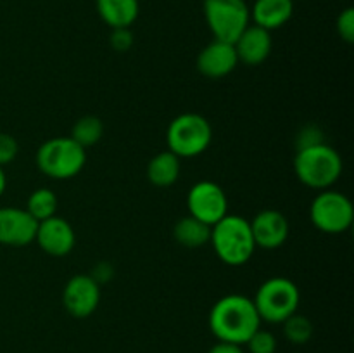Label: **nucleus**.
I'll return each instance as SVG.
<instances>
[{
	"mask_svg": "<svg viewBox=\"0 0 354 353\" xmlns=\"http://www.w3.org/2000/svg\"><path fill=\"white\" fill-rule=\"evenodd\" d=\"M259 327L261 318L254 301L242 294L220 298L209 311V329L218 341L242 346Z\"/></svg>",
	"mask_w": 354,
	"mask_h": 353,
	"instance_id": "obj_1",
	"label": "nucleus"
},
{
	"mask_svg": "<svg viewBox=\"0 0 354 353\" xmlns=\"http://www.w3.org/2000/svg\"><path fill=\"white\" fill-rule=\"evenodd\" d=\"M211 246L218 258L230 266H241L251 260L256 244L251 225L244 217L225 215L211 227Z\"/></svg>",
	"mask_w": 354,
	"mask_h": 353,
	"instance_id": "obj_2",
	"label": "nucleus"
},
{
	"mask_svg": "<svg viewBox=\"0 0 354 353\" xmlns=\"http://www.w3.org/2000/svg\"><path fill=\"white\" fill-rule=\"evenodd\" d=\"M296 175L304 185L325 190L334 185L342 173L341 154L328 144L301 149L294 158Z\"/></svg>",
	"mask_w": 354,
	"mask_h": 353,
	"instance_id": "obj_3",
	"label": "nucleus"
},
{
	"mask_svg": "<svg viewBox=\"0 0 354 353\" xmlns=\"http://www.w3.org/2000/svg\"><path fill=\"white\" fill-rule=\"evenodd\" d=\"M86 163V149L71 137H54L37 151V165L41 173L55 180L73 179Z\"/></svg>",
	"mask_w": 354,
	"mask_h": 353,
	"instance_id": "obj_4",
	"label": "nucleus"
},
{
	"mask_svg": "<svg viewBox=\"0 0 354 353\" xmlns=\"http://www.w3.org/2000/svg\"><path fill=\"white\" fill-rule=\"evenodd\" d=\"M213 128L209 121L197 113H183L169 123L166 132L168 151L178 158H196L209 147Z\"/></svg>",
	"mask_w": 354,
	"mask_h": 353,
	"instance_id": "obj_5",
	"label": "nucleus"
},
{
	"mask_svg": "<svg viewBox=\"0 0 354 353\" xmlns=\"http://www.w3.org/2000/svg\"><path fill=\"white\" fill-rule=\"evenodd\" d=\"M299 287L286 277H272L258 287L254 307L261 320L282 324L299 307Z\"/></svg>",
	"mask_w": 354,
	"mask_h": 353,
	"instance_id": "obj_6",
	"label": "nucleus"
},
{
	"mask_svg": "<svg viewBox=\"0 0 354 353\" xmlns=\"http://www.w3.org/2000/svg\"><path fill=\"white\" fill-rule=\"evenodd\" d=\"M203 9L213 37L230 44L241 37L251 21L245 0H204Z\"/></svg>",
	"mask_w": 354,
	"mask_h": 353,
	"instance_id": "obj_7",
	"label": "nucleus"
},
{
	"mask_svg": "<svg viewBox=\"0 0 354 353\" xmlns=\"http://www.w3.org/2000/svg\"><path fill=\"white\" fill-rule=\"evenodd\" d=\"M310 218L325 234H342L353 225V204L344 194L325 189L311 203Z\"/></svg>",
	"mask_w": 354,
	"mask_h": 353,
	"instance_id": "obj_8",
	"label": "nucleus"
},
{
	"mask_svg": "<svg viewBox=\"0 0 354 353\" xmlns=\"http://www.w3.org/2000/svg\"><path fill=\"white\" fill-rule=\"evenodd\" d=\"M187 204H189V215L211 227L218 224L225 215H228L227 194L216 182L211 180H201L194 183L187 196Z\"/></svg>",
	"mask_w": 354,
	"mask_h": 353,
	"instance_id": "obj_9",
	"label": "nucleus"
},
{
	"mask_svg": "<svg viewBox=\"0 0 354 353\" xmlns=\"http://www.w3.org/2000/svg\"><path fill=\"white\" fill-rule=\"evenodd\" d=\"M100 303V286L86 273L71 277L62 291V305L75 318H86Z\"/></svg>",
	"mask_w": 354,
	"mask_h": 353,
	"instance_id": "obj_10",
	"label": "nucleus"
},
{
	"mask_svg": "<svg viewBox=\"0 0 354 353\" xmlns=\"http://www.w3.org/2000/svg\"><path fill=\"white\" fill-rule=\"evenodd\" d=\"M38 221L23 208H0V244L23 248L37 235Z\"/></svg>",
	"mask_w": 354,
	"mask_h": 353,
	"instance_id": "obj_11",
	"label": "nucleus"
},
{
	"mask_svg": "<svg viewBox=\"0 0 354 353\" xmlns=\"http://www.w3.org/2000/svg\"><path fill=\"white\" fill-rule=\"evenodd\" d=\"M35 241L50 256H66L73 251L76 242L75 230L64 218L54 217L38 221Z\"/></svg>",
	"mask_w": 354,
	"mask_h": 353,
	"instance_id": "obj_12",
	"label": "nucleus"
},
{
	"mask_svg": "<svg viewBox=\"0 0 354 353\" xmlns=\"http://www.w3.org/2000/svg\"><path fill=\"white\" fill-rule=\"evenodd\" d=\"M197 69L201 75L206 78H223L230 75L239 64L237 52H235L234 44L214 38L211 44H207L197 55Z\"/></svg>",
	"mask_w": 354,
	"mask_h": 353,
	"instance_id": "obj_13",
	"label": "nucleus"
},
{
	"mask_svg": "<svg viewBox=\"0 0 354 353\" xmlns=\"http://www.w3.org/2000/svg\"><path fill=\"white\" fill-rule=\"evenodd\" d=\"M256 248L277 249L289 237V221L277 210H263L249 221Z\"/></svg>",
	"mask_w": 354,
	"mask_h": 353,
	"instance_id": "obj_14",
	"label": "nucleus"
},
{
	"mask_svg": "<svg viewBox=\"0 0 354 353\" xmlns=\"http://www.w3.org/2000/svg\"><path fill=\"white\" fill-rule=\"evenodd\" d=\"M235 52H237L239 62H244L248 66H259L270 57L272 54V31L258 26V24H249L241 37L234 42Z\"/></svg>",
	"mask_w": 354,
	"mask_h": 353,
	"instance_id": "obj_15",
	"label": "nucleus"
},
{
	"mask_svg": "<svg viewBox=\"0 0 354 353\" xmlns=\"http://www.w3.org/2000/svg\"><path fill=\"white\" fill-rule=\"evenodd\" d=\"M249 10L254 24L273 31L289 23L294 12V2L292 0H256Z\"/></svg>",
	"mask_w": 354,
	"mask_h": 353,
	"instance_id": "obj_16",
	"label": "nucleus"
},
{
	"mask_svg": "<svg viewBox=\"0 0 354 353\" xmlns=\"http://www.w3.org/2000/svg\"><path fill=\"white\" fill-rule=\"evenodd\" d=\"M97 12L100 19L114 28H130L140 12L138 0H97Z\"/></svg>",
	"mask_w": 354,
	"mask_h": 353,
	"instance_id": "obj_17",
	"label": "nucleus"
},
{
	"mask_svg": "<svg viewBox=\"0 0 354 353\" xmlns=\"http://www.w3.org/2000/svg\"><path fill=\"white\" fill-rule=\"evenodd\" d=\"M173 237L183 248L197 249L211 241V225L197 220L192 215H187L175 224Z\"/></svg>",
	"mask_w": 354,
	"mask_h": 353,
	"instance_id": "obj_18",
	"label": "nucleus"
},
{
	"mask_svg": "<svg viewBox=\"0 0 354 353\" xmlns=\"http://www.w3.org/2000/svg\"><path fill=\"white\" fill-rule=\"evenodd\" d=\"M180 176V158L171 151H161L149 161L147 179L156 187H169Z\"/></svg>",
	"mask_w": 354,
	"mask_h": 353,
	"instance_id": "obj_19",
	"label": "nucleus"
},
{
	"mask_svg": "<svg viewBox=\"0 0 354 353\" xmlns=\"http://www.w3.org/2000/svg\"><path fill=\"white\" fill-rule=\"evenodd\" d=\"M104 135V123L100 118L92 116H82L75 125H73V130L69 137L75 142H78L83 149L92 147L97 142L102 138Z\"/></svg>",
	"mask_w": 354,
	"mask_h": 353,
	"instance_id": "obj_20",
	"label": "nucleus"
},
{
	"mask_svg": "<svg viewBox=\"0 0 354 353\" xmlns=\"http://www.w3.org/2000/svg\"><path fill=\"white\" fill-rule=\"evenodd\" d=\"M26 211L37 221L47 220V218L54 217L55 211H57V196L47 187H40V189L33 190L28 197Z\"/></svg>",
	"mask_w": 354,
	"mask_h": 353,
	"instance_id": "obj_21",
	"label": "nucleus"
},
{
	"mask_svg": "<svg viewBox=\"0 0 354 353\" xmlns=\"http://www.w3.org/2000/svg\"><path fill=\"white\" fill-rule=\"evenodd\" d=\"M282 324L283 334L292 345H304V343L313 338V324H311V320L304 315H299L297 311L287 317Z\"/></svg>",
	"mask_w": 354,
	"mask_h": 353,
	"instance_id": "obj_22",
	"label": "nucleus"
},
{
	"mask_svg": "<svg viewBox=\"0 0 354 353\" xmlns=\"http://www.w3.org/2000/svg\"><path fill=\"white\" fill-rule=\"evenodd\" d=\"M248 348L251 353H275L277 339L270 331H263L261 327L248 339Z\"/></svg>",
	"mask_w": 354,
	"mask_h": 353,
	"instance_id": "obj_23",
	"label": "nucleus"
},
{
	"mask_svg": "<svg viewBox=\"0 0 354 353\" xmlns=\"http://www.w3.org/2000/svg\"><path fill=\"white\" fill-rule=\"evenodd\" d=\"M324 132L320 130V127L317 125H308V127H303L297 134V151L301 149H306L311 147V145H318V144H324Z\"/></svg>",
	"mask_w": 354,
	"mask_h": 353,
	"instance_id": "obj_24",
	"label": "nucleus"
},
{
	"mask_svg": "<svg viewBox=\"0 0 354 353\" xmlns=\"http://www.w3.org/2000/svg\"><path fill=\"white\" fill-rule=\"evenodd\" d=\"M17 151H19V144L16 138L9 134H0V168L16 159Z\"/></svg>",
	"mask_w": 354,
	"mask_h": 353,
	"instance_id": "obj_25",
	"label": "nucleus"
},
{
	"mask_svg": "<svg viewBox=\"0 0 354 353\" xmlns=\"http://www.w3.org/2000/svg\"><path fill=\"white\" fill-rule=\"evenodd\" d=\"M337 33L346 44L354 42V10L351 7L342 10L337 17Z\"/></svg>",
	"mask_w": 354,
	"mask_h": 353,
	"instance_id": "obj_26",
	"label": "nucleus"
},
{
	"mask_svg": "<svg viewBox=\"0 0 354 353\" xmlns=\"http://www.w3.org/2000/svg\"><path fill=\"white\" fill-rule=\"evenodd\" d=\"M133 44V33L130 28H114L111 33V47L116 52H127Z\"/></svg>",
	"mask_w": 354,
	"mask_h": 353,
	"instance_id": "obj_27",
	"label": "nucleus"
},
{
	"mask_svg": "<svg viewBox=\"0 0 354 353\" xmlns=\"http://www.w3.org/2000/svg\"><path fill=\"white\" fill-rule=\"evenodd\" d=\"M113 273H114L113 266H111L107 262H102V263H99V265H95V269L92 270L90 277H92V279L95 280V282L100 286L102 282H107V280H111Z\"/></svg>",
	"mask_w": 354,
	"mask_h": 353,
	"instance_id": "obj_28",
	"label": "nucleus"
},
{
	"mask_svg": "<svg viewBox=\"0 0 354 353\" xmlns=\"http://www.w3.org/2000/svg\"><path fill=\"white\" fill-rule=\"evenodd\" d=\"M207 353H244V352H242V348L239 345L220 341V343H216V345H214Z\"/></svg>",
	"mask_w": 354,
	"mask_h": 353,
	"instance_id": "obj_29",
	"label": "nucleus"
},
{
	"mask_svg": "<svg viewBox=\"0 0 354 353\" xmlns=\"http://www.w3.org/2000/svg\"><path fill=\"white\" fill-rule=\"evenodd\" d=\"M6 185H7L6 172H3V168H0V197H2L3 190H6Z\"/></svg>",
	"mask_w": 354,
	"mask_h": 353,
	"instance_id": "obj_30",
	"label": "nucleus"
}]
</instances>
